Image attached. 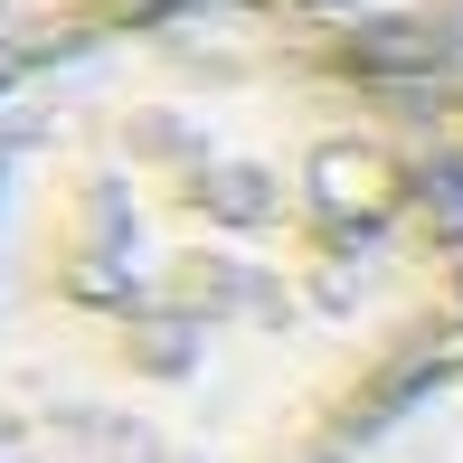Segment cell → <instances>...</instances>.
Masks as SVG:
<instances>
[{
    "label": "cell",
    "instance_id": "1",
    "mask_svg": "<svg viewBox=\"0 0 463 463\" xmlns=\"http://www.w3.org/2000/svg\"><path fill=\"white\" fill-rule=\"evenodd\" d=\"M454 350L378 48L152 0L0 67V463H341Z\"/></svg>",
    "mask_w": 463,
    "mask_h": 463
},
{
    "label": "cell",
    "instance_id": "2",
    "mask_svg": "<svg viewBox=\"0 0 463 463\" xmlns=\"http://www.w3.org/2000/svg\"><path fill=\"white\" fill-rule=\"evenodd\" d=\"M378 67L397 86V114L416 133V161H426L435 218H445L454 275H463V0L445 19H426V29H407V38H378Z\"/></svg>",
    "mask_w": 463,
    "mask_h": 463
},
{
    "label": "cell",
    "instance_id": "3",
    "mask_svg": "<svg viewBox=\"0 0 463 463\" xmlns=\"http://www.w3.org/2000/svg\"><path fill=\"white\" fill-rule=\"evenodd\" d=\"M341 463H463V350L416 378Z\"/></svg>",
    "mask_w": 463,
    "mask_h": 463
},
{
    "label": "cell",
    "instance_id": "4",
    "mask_svg": "<svg viewBox=\"0 0 463 463\" xmlns=\"http://www.w3.org/2000/svg\"><path fill=\"white\" fill-rule=\"evenodd\" d=\"M133 10H152V0H0V67H29V57L67 48V38H95Z\"/></svg>",
    "mask_w": 463,
    "mask_h": 463
},
{
    "label": "cell",
    "instance_id": "5",
    "mask_svg": "<svg viewBox=\"0 0 463 463\" xmlns=\"http://www.w3.org/2000/svg\"><path fill=\"white\" fill-rule=\"evenodd\" d=\"M265 10L322 19V29H341V38H360V48H378V38H407V29H426V19H445L454 0H265Z\"/></svg>",
    "mask_w": 463,
    "mask_h": 463
}]
</instances>
